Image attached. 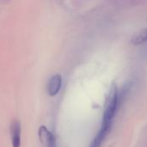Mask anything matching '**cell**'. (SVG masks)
Instances as JSON below:
<instances>
[{
	"label": "cell",
	"instance_id": "cell-1",
	"mask_svg": "<svg viewBox=\"0 0 147 147\" xmlns=\"http://www.w3.org/2000/svg\"><path fill=\"white\" fill-rule=\"evenodd\" d=\"M117 106H118V90L117 88L115 85H113L106 102L102 126L110 127L113 117L115 116V114L117 109Z\"/></svg>",
	"mask_w": 147,
	"mask_h": 147
},
{
	"label": "cell",
	"instance_id": "cell-4",
	"mask_svg": "<svg viewBox=\"0 0 147 147\" xmlns=\"http://www.w3.org/2000/svg\"><path fill=\"white\" fill-rule=\"evenodd\" d=\"M109 128H110V127L102 126V128H101L100 132L97 134V135L96 136V138L93 140V141L91 142V144H90V147H100L101 144H102V142L103 141L104 138L106 137L107 134L109 133Z\"/></svg>",
	"mask_w": 147,
	"mask_h": 147
},
{
	"label": "cell",
	"instance_id": "cell-6",
	"mask_svg": "<svg viewBox=\"0 0 147 147\" xmlns=\"http://www.w3.org/2000/svg\"><path fill=\"white\" fill-rule=\"evenodd\" d=\"M147 41V30H142L140 31L139 34H137L134 39H133V42L134 44H140V43H144Z\"/></svg>",
	"mask_w": 147,
	"mask_h": 147
},
{
	"label": "cell",
	"instance_id": "cell-3",
	"mask_svg": "<svg viewBox=\"0 0 147 147\" xmlns=\"http://www.w3.org/2000/svg\"><path fill=\"white\" fill-rule=\"evenodd\" d=\"M11 140L13 147H20L21 145V125L19 121H15L11 124L10 128Z\"/></svg>",
	"mask_w": 147,
	"mask_h": 147
},
{
	"label": "cell",
	"instance_id": "cell-2",
	"mask_svg": "<svg viewBox=\"0 0 147 147\" xmlns=\"http://www.w3.org/2000/svg\"><path fill=\"white\" fill-rule=\"evenodd\" d=\"M62 84V78L60 75H54L53 76L49 82L47 86V92L51 96H54L58 94L61 88Z\"/></svg>",
	"mask_w": 147,
	"mask_h": 147
},
{
	"label": "cell",
	"instance_id": "cell-5",
	"mask_svg": "<svg viewBox=\"0 0 147 147\" xmlns=\"http://www.w3.org/2000/svg\"><path fill=\"white\" fill-rule=\"evenodd\" d=\"M40 135L44 136L43 140H46L47 142V146L48 147H55V140L54 137L52 135V134H50L45 127H41L40 129Z\"/></svg>",
	"mask_w": 147,
	"mask_h": 147
}]
</instances>
